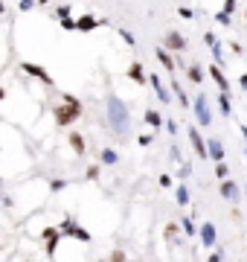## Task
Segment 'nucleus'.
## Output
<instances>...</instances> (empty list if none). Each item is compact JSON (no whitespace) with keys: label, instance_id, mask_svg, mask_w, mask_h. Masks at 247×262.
I'll use <instances>...</instances> for the list:
<instances>
[{"label":"nucleus","instance_id":"obj_21","mask_svg":"<svg viewBox=\"0 0 247 262\" xmlns=\"http://www.w3.org/2000/svg\"><path fill=\"white\" fill-rule=\"evenodd\" d=\"M218 108H221V114H224V117H230V114H233V102H230L227 94H218Z\"/></svg>","mask_w":247,"mask_h":262},{"label":"nucleus","instance_id":"obj_8","mask_svg":"<svg viewBox=\"0 0 247 262\" xmlns=\"http://www.w3.org/2000/svg\"><path fill=\"white\" fill-rule=\"evenodd\" d=\"M163 50H166V53H169V50L181 53V50H186V38L181 33H169L166 38H163Z\"/></svg>","mask_w":247,"mask_h":262},{"label":"nucleus","instance_id":"obj_14","mask_svg":"<svg viewBox=\"0 0 247 262\" xmlns=\"http://www.w3.org/2000/svg\"><path fill=\"white\" fill-rule=\"evenodd\" d=\"M99 24H102L99 18H93V15H82V18L76 21V30H79V33H91V30H96Z\"/></svg>","mask_w":247,"mask_h":262},{"label":"nucleus","instance_id":"obj_47","mask_svg":"<svg viewBox=\"0 0 247 262\" xmlns=\"http://www.w3.org/2000/svg\"><path fill=\"white\" fill-rule=\"evenodd\" d=\"M0 187H3V181H0Z\"/></svg>","mask_w":247,"mask_h":262},{"label":"nucleus","instance_id":"obj_36","mask_svg":"<svg viewBox=\"0 0 247 262\" xmlns=\"http://www.w3.org/2000/svg\"><path fill=\"white\" fill-rule=\"evenodd\" d=\"M62 27H64V30H76V21H73V18H64Z\"/></svg>","mask_w":247,"mask_h":262},{"label":"nucleus","instance_id":"obj_2","mask_svg":"<svg viewBox=\"0 0 247 262\" xmlns=\"http://www.w3.org/2000/svg\"><path fill=\"white\" fill-rule=\"evenodd\" d=\"M53 117H56V126H73L79 117H82V105H67V102H59L56 108H53Z\"/></svg>","mask_w":247,"mask_h":262},{"label":"nucleus","instance_id":"obj_41","mask_svg":"<svg viewBox=\"0 0 247 262\" xmlns=\"http://www.w3.org/2000/svg\"><path fill=\"white\" fill-rule=\"evenodd\" d=\"M166 129H169V134H178V126H175V120H169V123H166Z\"/></svg>","mask_w":247,"mask_h":262},{"label":"nucleus","instance_id":"obj_1","mask_svg":"<svg viewBox=\"0 0 247 262\" xmlns=\"http://www.w3.org/2000/svg\"><path fill=\"white\" fill-rule=\"evenodd\" d=\"M108 126L114 129V134H125L128 126H131V114H128V108H125V102L117 94H111L108 97Z\"/></svg>","mask_w":247,"mask_h":262},{"label":"nucleus","instance_id":"obj_48","mask_svg":"<svg viewBox=\"0 0 247 262\" xmlns=\"http://www.w3.org/2000/svg\"><path fill=\"white\" fill-rule=\"evenodd\" d=\"M102 262H108V260H102Z\"/></svg>","mask_w":247,"mask_h":262},{"label":"nucleus","instance_id":"obj_37","mask_svg":"<svg viewBox=\"0 0 247 262\" xmlns=\"http://www.w3.org/2000/svg\"><path fill=\"white\" fill-rule=\"evenodd\" d=\"M189 172H192V166H189V164H181V178H184V181L189 178Z\"/></svg>","mask_w":247,"mask_h":262},{"label":"nucleus","instance_id":"obj_23","mask_svg":"<svg viewBox=\"0 0 247 262\" xmlns=\"http://www.w3.org/2000/svg\"><path fill=\"white\" fill-rule=\"evenodd\" d=\"M117 161H120V155H117L114 149H105V152H102V164L105 166H114Z\"/></svg>","mask_w":247,"mask_h":262},{"label":"nucleus","instance_id":"obj_28","mask_svg":"<svg viewBox=\"0 0 247 262\" xmlns=\"http://www.w3.org/2000/svg\"><path fill=\"white\" fill-rule=\"evenodd\" d=\"M85 178H88V181H96V178H99V166H96V164H93V166H88Z\"/></svg>","mask_w":247,"mask_h":262},{"label":"nucleus","instance_id":"obj_31","mask_svg":"<svg viewBox=\"0 0 247 262\" xmlns=\"http://www.w3.org/2000/svg\"><path fill=\"white\" fill-rule=\"evenodd\" d=\"M108 262H125V254L120 251V248H117V251L111 254V260H108Z\"/></svg>","mask_w":247,"mask_h":262},{"label":"nucleus","instance_id":"obj_22","mask_svg":"<svg viewBox=\"0 0 247 262\" xmlns=\"http://www.w3.org/2000/svg\"><path fill=\"white\" fill-rule=\"evenodd\" d=\"M175 198H178V204H181V207L189 204V190H186V184H181V187L175 190Z\"/></svg>","mask_w":247,"mask_h":262},{"label":"nucleus","instance_id":"obj_11","mask_svg":"<svg viewBox=\"0 0 247 262\" xmlns=\"http://www.w3.org/2000/svg\"><path fill=\"white\" fill-rule=\"evenodd\" d=\"M128 79L137 82V85H149V76H146V70H143V62H131V67H128Z\"/></svg>","mask_w":247,"mask_h":262},{"label":"nucleus","instance_id":"obj_13","mask_svg":"<svg viewBox=\"0 0 247 262\" xmlns=\"http://www.w3.org/2000/svg\"><path fill=\"white\" fill-rule=\"evenodd\" d=\"M198 233H201L204 248H216V225H210V222H207V225H201V230H198Z\"/></svg>","mask_w":247,"mask_h":262},{"label":"nucleus","instance_id":"obj_49","mask_svg":"<svg viewBox=\"0 0 247 262\" xmlns=\"http://www.w3.org/2000/svg\"><path fill=\"white\" fill-rule=\"evenodd\" d=\"M245 18H247V12H245Z\"/></svg>","mask_w":247,"mask_h":262},{"label":"nucleus","instance_id":"obj_24","mask_svg":"<svg viewBox=\"0 0 247 262\" xmlns=\"http://www.w3.org/2000/svg\"><path fill=\"white\" fill-rule=\"evenodd\" d=\"M216 178H221V181H227V178H230V169H227V164H216Z\"/></svg>","mask_w":247,"mask_h":262},{"label":"nucleus","instance_id":"obj_38","mask_svg":"<svg viewBox=\"0 0 247 262\" xmlns=\"http://www.w3.org/2000/svg\"><path fill=\"white\" fill-rule=\"evenodd\" d=\"M160 187H163V190L172 187V178H169V175H160Z\"/></svg>","mask_w":247,"mask_h":262},{"label":"nucleus","instance_id":"obj_6","mask_svg":"<svg viewBox=\"0 0 247 262\" xmlns=\"http://www.w3.org/2000/svg\"><path fill=\"white\" fill-rule=\"evenodd\" d=\"M149 85H152V88H154L157 99H160V102H163V105H169V102H172V94H169V88H166V85H163V79H160V76H157V73H152V76H149Z\"/></svg>","mask_w":247,"mask_h":262},{"label":"nucleus","instance_id":"obj_40","mask_svg":"<svg viewBox=\"0 0 247 262\" xmlns=\"http://www.w3.org/2000/svg\"><path fill=\"white\" fill-rule=\"evenodd\" d=\"M152 143V134H140V146H149Z\"/></svg>","mask_w":247,"mask_h":262},{"label":"nucleus","instance_id":"obj_25","mask_svg":"<svg viewBox=\"0 0 247 262\" xmlns=\"http://www.w3.org/2000/svg\"><path fill=\"white\" fill-rule=\"evenodd\" d=\"M181 228L186 230V236H195V233H198V228H195V222H192V219H184V222H181Z\"/></svg>","mask_w":247,"mask_h":262},{"label":"nucleus","instance_id":"obj_30","mask_svg":"<svg viewBox=\"0 0 247 262\" xmlns=\"http://www.w3.org/2000/svg\"><path fill=\"white\" fill-rule=\"evenodd\" d=\"M64 187H67V181H50V190L53 193H62Z\"/></svg>","mask_w":247,"mask_h":262},{"label":"nucleus","instance_id":"obj_43","mask_svg":"<svg viewBox=\"0 0 247 262\" xmlns=\"http://www.w3.org/2000/svg\"><path fill=\"white\" fill-rule=\"evenodd\" d=\"M239 85H242V88H245V91H247V73H245V76H242V79H239Z\"/></svg>","mask_w":247,"mask_h":262},{"label":"nucleus","instance_id":"obj_33","mask_svg":"<svg viewBox=\"0 0 247 262\" xmlns=\"http://www.w3.org/2000/svg\"><path fill=\"white\" fill-rule=\"evenodd\" d=\"M56 15H59V21H64V18L70 15V6H59V9H56Z\"/></svg>","mask_w":247,"mask_h":262},{"label":"nucleus","instance_id":"obj_26","mask_svg":"<svg viewBox=\"0 0 247 262\" xmlns=\"http://www.w3.org/2000/svg\"><path fill=\"white\" fill-rule=\"evenodd\" d=\"M204 44H207V47H210V50H216V47H218V35L207 33V35H204Z\"/></svg>","mask_w":247,"mask_h":262},{"label":"nucleus","instance_id":"obj_39","mask_svg":"<svg viewBox=\"0 0 247 262\" xmlns=\"http://www.w3.org/2000/svg\"><path fill=\"white\" fill-rule=\"evenodd\" d=\"M64 102H67V105H82L79 99H76V97H70V94H64Z\"/></svg>","mask_w":247,"mask_h":262},{"label":"nucleus","instance_id":"obj_5","mask_svg":"<svg viewBox=\"0 0 247 262\" xmlns=\"http://www.w3.org/2000/svg\"><path fill=\"white\" fill-rule=\"evenodd\" d=\"M186 137H189V143H192V149H195V155L207 161V146H204V137H201V131H198V129H192V126H189V129H186Z\"/></svg>","mask_w":247,"mask_h":262},{"label":"nucleus","instance_id":"obj_42","mask_svg":"<svg viewBox=\"0 0 247 262\" xmlns=\"http://www.w3.org/2000/svg\"><path fill=\"white\" fill-rule=\"evenodd\" d=\"M210 262H221V254H218V251L216 254H210Z\"/></svg>","mask_w":247,"mask_h":262},{"label":"nucleus","instance_id":"obj_3","mask_svg":"<svg viewBox=\"0 0 247 262\" xmlns=\"http://www.w3.org/2000/svg\"><path fill=\"white\" fill-rule=\"evenodd\" d=\"M192 111H195V117H198V126L210 129V123H213V114H210L207 94H198V97H195V102H192Z\"/></svg>","mask_w":247,"mask_h":262},{"label":"nucleus","instance_id":"obj_45","mask_svg":"<svg viewBox=\"0 0 247 262\" xmlns=\"http://www.w3.org/2000/svg\"><path fill=\"white\" fill-rule=\"evenodd\" d=\"M242 134H245V140H247V126H242Z\"/></svg>","mask_w":247,"mask_h":262},{"label":"nucleus","instance_id":"obj_29","mask_svg":"<svg viewBox=\"0 0 247 262\" xmlns=\"http://www.w3.org/2000/svg\"><path fill=\"white\" fill-rule=\"evenodd\" d=\"M120 35L125 38V44H128V47H134V44H137V38H134V35L128 33V30H120Z\"/></svg>","mask_w":247,"mask_h":262},{"label":"nucleus","instance_id":"obj_34","mask_svg":"<svg viewBox=\"0 0 247 262\" xmlns=\"http://www.w3.org/2000/svg\"><path fill=\"white\" fill-rule=\"evenodd\" d=\"M175 236H178V225H169L166 228V239H175Z\"/></svg>","mask_w":247,"mask_h":262},{"label":"nucleus","instance_id":"obj_19","mask_svg":"<svg viewBox=\"0 0 247 262\" xmlns=\"http://www.w3.org/2000/svg\"><path fill=\"white\" fill-rule=\"evenodd\" d=\"M146 123H149L152 129H163V117L157 114L154 108H149V111H146Z\"/></svg>","mask_w":247,"mask_h":262},{"label":"nucleus","instance_id":"obj_32","mask_svg":"<svg viewBox=\"0 0 247 262\" xmlns=\"http://www.w3.org/2000/svg\"><path fill=\"white\" fill-rule=\"evenodd\" d=\"M178 12H181V18H186V21H189V18H195V12H192V9H189V6H181V9H178Z\"/></svg>","mask_w":247,"mask_h":262},{"label":"nucleus","instance_id":"obj_20","mask_svg":"<svg viewBox=\"0 0 247 262\" xmlns=\"http://www.w3.org/2000/svg\"><path fill=\"white\" fill-rule=\"evenodd\" d=\"M169 85H172V94H175V97L181 99V105H184V108H189L192 102H189V97H186V91H184V88H181L178 82H169Z\"/></svg>","mask_w":247,"mask_h":262},{"label":"nucleus","instance_id":"obj_46","mask_svg":"<svg viewBox=\"0 0 247 262\" xmlns=\"http://www.w3.org/2000/svg\"><path fill=\"white\" fill-rule=\"evenodd\" d=\"M245 196H247V184H245Z\"/></svg>","mask_w":247,"mask_h":262},{"label":"nucleus","instance_id":"obj_4","mask_svg":"<svg viewBox=\"0 0 247 262\" xmlns=\"http://www.w3.org/2000/svg\"><path fill=\"white\" fill-rule=\"evenodd\" d=\"M59 233H67V236H73V239H79V242H91V233L85 228H79L73 219H64L62 228H59Z\"/></svg>","mask_w":247,"mask_h":262},{"label":"nucleus","instance_id":"obj_10","mask_svg":"<svg viewBox=\"0 0 247 262\" xmlns=\"http://www.w3.org/2000/svg\"><path fill=\"white\" fill-rule=\"evenodd\" d=\"M21 67H24V70H27L30 76H35V79H41L44 85H53V76H50V73H47V70H44L41 65H32V62H24Z\"/></svg>","mask_w":247,"mask_h":262},{"label":"nucleus","instance_id":"obj_44","mask_svg":"<svg viewBox=\"0 0 247 262\" xmlns=\"http://www.w3.org/2000/svg\"><path fill=\"white\" fill-rule=\"evenodd\" d=\"M3 99H6V91H3V88H0V102H3Z\"/></svg>","mask_w":247,"mask_h":262},{"label":"nucleus","instance_id":"obj_9","mask_svg":"<svg viewBox=\"0 0 247 262\" xmlns=\"http://www.w3.org/2000/svg\"><path fill=\"white\" fill-rule=\"evenodd\" d=\"M59 239H62V233H59V228H47L44 230V242H47V257H56V248H59Z\"/></svg>","mask_w":247,"mask_h":262},{"label":"nucleus","instance_id":"obj_7","mask_svg":"<svg viewBox=\"0 0 247 262\" xmlns=\"http://www.w3.org/2000/svg\"><path fill=\"white\" fill-rule=\"evenodd\" d=\"M204 146H207V158H213L216 164H224V146H221V140H218V137L204 140Z\"/></svg>","mask_w":247,"mask_h":262},{"label":"nucleus","instance_id":"obj_27","mask_svg":"<svg viewBox=\"0 0 247 262\" xmlns=\"http://www.w3.org/2000/svg\"><path fill=\"white\" fill-rule=\"evenodd\" d=\"M216 21L221 24V27H230V24H233V18H230L227 12H218V15H216Z\"/></svg>","mask_w":247,"mask_h":262},{"label":"nucleus","instance_id":"obj_15","mask_svg":"<svg viewBox=\"0 0 247 262\" xmlns=\"http://www.w3.org/2000/svg\"><path fill=\"white\" fill-rule=\"evenodd\" d=\"M221 196L227 198V201H239V187H236V181H233V178L221 181Z\"/></svg>","mask_w":247,"mask_h":262},{"label":"nucleus","instance_id":"obj_17","mask_svg":"<svg viewBox=\"0 0 247 262\" xmlns=\"http://www.w3.org/2000/svg\"><path fill=\"white\" fill-rule=\"evenodd\" d=\"M186 76H189V82H192V85H201V82H204V70H201L198 65L186 67Z\"/></svg>","mask_w":247,"mask_h":262},{"label":"nucleus","instance_id":"obj_16","mask_svg":"<svg viewBox=\"0 0 247 262\" xmlns=\"http://www.w3.org/2000/svg\"><path fill=\"white\" fill-rule=\"evenodd\" d=\"M67 140H70V146H73V152H76V155H85V152H88V143H85V137H82L79 131H70V137H67Z\"/></svg>","mask_w":247,"mask_h":262},{"label":"nucleus","instance_id":"obj_12","mask_svg":"<svg viewBox=\"0 0 247 262\" xmlns=\"http://www.w3.org/2000/svg\"><path fill=\"white\" fill-rule=\"evenodd\" d=\"M210 76H213V82L218 85V91H221V94H230V82H227V76L221 73V67L210 65Z\"/></svg>","mask_w":247,"mask_h":262},{"label":"nucleus","instance_id":"obj_18","mask_svg":"<svg viewBox=\"0 0 247 262\" xmlns=\"http://www.w3.org/2000/svg\"><path fill=\"white\" fill-rule=\"evenodd\" d=\"M157 62H160V65L166 67V70H169V73H172V70H175V59H172V56H169V53H166V50H163V47H157Z\"/></svg>","mask_w":247,"mask_h":262},{"label":"nucleus","instance_id":"obj_35","mask_svg":"<svg viewBox=\"0 0 247 262\" xmlns=\"http://www.w3.org/2000/svg\"><path fill=\"white\" fill-rule=\"evenodd\" d=\"M221 12H227V15H230V12H236V0H227V3H224V9H221Z\"/></svg>","mask_w":247,"mask_h":262}]
</instances>
